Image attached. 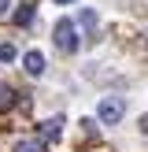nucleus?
Returning <instances> with one entry per match:
<instances>
[{
  "instance_id": "1",
  "label": "nucleus",
  "mask_w": 148,
  "mask_h": 152,
  "mask_svg": "<svg viewBox=\"0 0 148 152\" xmlns=\"http://www.w3.org/2000/svg\"><path fill=\"white\" fill-rule=\"evenodd\" d=\"M56 48L59 52H78V30H74V22L70 19H59L56 22Z\"/></svg>"
},
{
  "instance_id": "2",
  "label": "nucleus",
  "mask_w": 148,
  "mask_h": 152,
  "mask_svg": "<svg viewBox=\"0 0 148 152\" xmlns=\"http://www.w3.org/2000/svg\"><path fill=\"white\" fill-rule=\"evenodd\" d=\"M122 111H126V104L118 100V96H107V100H100V123H118L122 119Z\"/></svg>"
},
{
  "instance_id": "3",
  "label": "nucleus",
  "mask_w": 148,
  "mask_h": 152,
  "mask_svg": "<svg viewBox=\"0 0 148 152\" xmlns=\"http://www.w3.org/2000/svg\"><path fill=\"white\" fill-rule=\"evenodd\" d=\"M22 63H26V74H33V78H41V74H44V56H41V52H26Z\"/></svg>"
},
{
  "instance_id": "4",
  "label": "nucleus",
  "mask_w": 148,
  "mask_h": 152,
  "mask_svg": "<svg viewBox=\"0 0 148 152\" xmlns=\"http://www.w3.org/2000/svg\"><path fill=\"white\" fill-rule=\"evenodd\" d=\"M59 126H63V123H59V119H48V123L41 126V134H44V141H56V137H59Z\"/></svg>"
},
{
  "instance_id": "5",
  "label": "nucleus",
  "mask_w": 148,
  "mask_h": 152,
  "mask_svg": "<svg viewBox=\"0 0 148 152\" xmlns=\"http://www.w3.org/2000/svg\"><path fill=\"white\" fill-rule=\"evenodd\" d=\"M11 104H15V93H11V89L4 86V82H0V111H7Z\"/></svg>"
},
{
  "instance_id": "6",
  "label": "nucleus",
  "mask_w": 148,
  "mask_h": 152,
  "mask_svg": "<svg viewBox=\"0 0 148 152\" xmlns=\"http://www.w3.org/2000/svg\"><path fill=\"white\" fill-rule=\"evenodd\" d=\"M15 152H44V141H19Z\"/></svg>"
},
{
  "instance_id": "7",
  "label": "nucleus",
  "mask_w": 148,
  "mask_h": 152,
  "mask_svg": "<svg viewBox=\"0 0 148 152\" xmlns=\"http://www.w3.org/2000/svg\"><path fill=\"white\" fill-rule=\"evenodd\" d=\"M15 56H19V52H15V45H0V63H11Z\"/></svg>"
},
{
  "instance_id": "8",
  "label": "nucleus",
  "mask_w": 148,
  "mask_h": 152,
  "mask_svg": "<svg viewBox=\"0 0 148 152\" xmlns=\"http://www.w3.org/2000/svg\"><path fill=\"white\" fill-rule=\"evenodd\" d=\"M15 22H19V26H30V22H33V7H22V11L15 15Z\"/></svg>"
},
{
  "instance_id": "9",
  "label": "nucleus",
  "mask_w": 148,
  "mask_h": 152,
  "mask_svg": "<svg viewBox=\"0 0 148 152\" xmlns=\"http://www.w3.org/2000/svg\"><path fill=\"white\" fill-rule=\"evenodd\" d=\"M81 26L93 34V30H96V11H81Z\"/></svg>"
},
{
  "instance_id": "10",
  "label": "nucleus",
  "mask_w": 148,
  "mask_h": 152,
  "mask_svg": "<svg viewBox=\"0 0 148 152\" xmlns=\"http://www.w3.org/2000/svg\"><path fill=\"white\" fill-rule=\"evenodd\" d=\"M7 7H11V0H0V15H4V11H7Z\"/></svg>"
},
{
  "instance_id": "11",
  "label": "nucleus",
  "mask_w": 148,
  "mask_h": 152,
  "mask_svg": "<svg viewBox=\"0 0 148 152\" xmlns=\"http://www.w3.org/2000/svg\"><path fill=\"white\" fill-rule=\"evenodd\" d=\"M141 130H144V134H148V115H144V119H141Z\"/></svg>"
},
{
  "instance_id": "12",
  "label": "nucleus",
  "mask_w": 148,
  "mask_h": 152,
  "mask_svg": "<svg viewBox=\"0 0 148 152\" xmlns=\"http://www.w3.org/2000/svg\"><path fill=\"white\" fill-rule=\"evenodd\" d=\"M56 4H74V0H56Z\"/></svg>"
}]
</instances>
